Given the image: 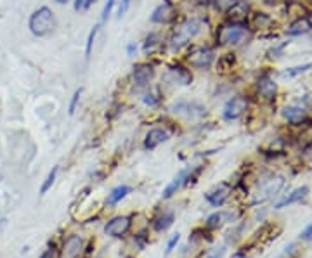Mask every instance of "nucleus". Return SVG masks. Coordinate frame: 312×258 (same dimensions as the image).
Segmentation results:
<instances>
[{"mask_svg": "<svg viewBox=\"0 0 312 258\" xmlns=\"http://www.w3.org/2000/svg\"><path fill=\"white\" fill-rule=\"evenodd\" d=\"M201 30H203L201 19H196V18L187 19V21H184L174 31V35H172V38H170V49L174 50V52H179V50L184 49L193 38H196L198 35L201 33Z\"/></svg>", "mask_w": 312, "mask_h": 258, "instance_id": "obj_1", "label": "nucleus"}, {"mask_svg": "<svg viewBox=\"0 0 312 258\" xmlns=\"http://www.w3.org/2000/svg\"><path fill=\"white\" fill-rule=\"evenodd\" d=\"M28 28L35 37H47L56 28V16L49 7H38L37 11H33V14L30 16Z\"/></svg>", "mask_w": 312, "mask_h": 258, "instance_id": "obj_2", "label": "nucleus"}, {"mask_svg": "<svg viewBox=\"0 0 312 258\" xmlns=\"http://www.w3.org/2000/svg\"><path fill=\"white\" fill-rule=\"evenodd\" d=\"M248 37V30L245 23H232L229 21L227 25H222L217 30V42L218 45H238L245 42Z\"/></svg>", "mask_w": 312, "mask_h": 258, "instance_id": "obj_3", "label": "nucleus"}, {"mask_svg": "<svg viewBox=\"0 0 312 258\" xmlns=\"http://www.w3.org/2000/svg\"><path fill=\"white\" fill-rule=\"evenodd\" d=\"M213 59H215L213 50L208 49V47H201V45L191 47V50L187 52V56H186L187 64H189L191 68H196V69L210 68Z\"/></svg>", "mask_w": 312, "mask_h": 258, "instance_id": "obj_4", "label": "nucleus"}, {"mask_svg": "<svg viewBox=\"0 0 312 258\" xmlns=\"http://www.w3.org/2000/svg\"><path fill=\"white\" fill-rule=\"evenodd\" d=\"M170 111L186 120H200L206 115V109L203 104L196 103V101H184V99L172 104Z\"/></svg>", "mask_w": 312, "mask_h": 258, "instance_id": "obj_5", "label": "nucleus"}, {"mask_svg": "<svg viewBox=\"0 0 312 258\" xmlns=\"http://www.w3.org/2000/svg\"><path fill=\"white\" fill-rule=\"evenodd\" d=\"M247 109H248L247 97L234 96V97H231V99L227 101V103H225L224 111H222V116H224V120H227V122H232V120L240 118V116L243 115Z\"/></svg>", "mask_w": 312, "mask_h": 258, "instance_id": "obj_6", "label": "nucleus"}, {"mask_svg": "<svg viewBox=\"0 0 312 258\" xmlns=\"http://www.w3.org/2000/svg\"><path fill=\"white\" fill-rule=\"evenodd\" d=\"M175 18H177V14H175V6L172 4V0H163L151 14V23H154V25H170Z\"/></svg>", "mask_w": 312, "mask_h": 258, "instance_id": "obj_7", "label": "nucleus"}, {"mask_svg": "<svg viewBox=\"0 0 312 258\" xmlns=\"http://www.w3.org/2000/svg\"><path fill=\"white\" fill-rule=\"evenodd\" d=\"M154 78V66L149 62H139L132 68V81L135 87H146Z\"/></svg>", "mask_w": 312, "mask_h": 258, "instance_id": "obj_8", "label": "nucleus"}, {"mask_svg": "<svg viewBox=\"0 0 312 258\" xmlns=\"http://www.w3.org/2000/svg\"><path fill=\"white\" fill-rule=\"evenodd\" d=\"M130 225H132V218L122 215V217L111 218V220L106 224V227H104V232H106L108 236H111V237H122L123 234L128 232Z\"/></svg>", "mask_w": 312, "mask_h": 258, "instance_id": "obj_9", "label": "nucleus"}, {"mask_svg": "<svg viewBox=\"0 0 312 258\" xmlns=\"http://www.w3.org/2000/svg\"><path fill=\"white\" fill-rule=\"evenodd\" d=\"M82 249H84V239L76 234H73L62 244L61 258H78L82 255Z\"/></svg>", "mask_w": 312, "mask_h": 258, "instance_id": "obj_10", "label": "nucleus"}, {"mask_svg": "<svg viewBox=\"0 0 312 258\" xmlns=\"http://www.w3.org/2000/svg\"><path fill=\"white\" fill-rule=\"evenodd\" d=\"M169 139H170L169 130H165V128H151V130L147 132L146 139H144V147L153 151L160 146V144L167 142Z\"/></svg>", "mask_w": 312, "mask_h": 258, "instance_id": "obj_11", "label": "nucleus"}, {"mask_svg": "<svg viewBox=\"0 0 312 258\" xmlns=\"http://www.w3.org/2000/svg\"><path fill=\"white\" fill-rule=\"evenodd\" d=\"M250 13V2L248 0H236L227 9L229 21L232 23H243Z\"/></svg>", "mask_w": 312, "mask_h": 258, "instance_id": "obj_12", "label": "nucleus"}, {"mask_svg": "<svg viewBox=\"0 0 312 258\" xmlns=\"http://www.w3.org/2000/svg\"><path fill=\"white\" fill-rule=\"evenodd\" d=\"M189 175H191V170L189 168H184V170H181L177 175H175V179L172 181L169 186L165 187V191H163V199H169L172 198L174 194H177V191L181 189L184 184L189 181Z\"/></svg>", "mask_w": 312, "mask_h": 258, "instance_id": "obj_13", "label": "nucleus"}, {"mask_svg": "<svg viewBox=\"0 0 312 258\" xmlns=\"http://www.w3.org/2000/svg\"><path fill=\"white\" fill-rule=\"evenodd\" d=\"M257 92L259 96L265 101H272L278 94V85H276L274 80H271L269 76H262L257 83Z\"/></svg>", "mask_w": 312, "mask_h": 258, "instance_id": "obj_14", "label": "nucleus"}, {"mask_svg": "<svg viewBox=\"0 0 312 258\" xmlns=\"http://www.w3.org/2000/svg\"><path fill=\"white\" fill-rule=\"evenodd\" d=\"M169 73L172 75V78H174L175 83H179V85H191V81H193L191 71L182 64H172Z\"/></svg>", "mask_w": 312, "mask_h": 258, "instance_id": "obj_15", "label": "nucleus"}, {"mask_svg": "<svg viewBox=\"0 0 312 258\" xmlns=\"http://www.w3.org/2000/svg\"><path fill=\"white\" fill-rule=\"evenodd\" d=\"M283 118L293 125H298L307 120V113H305V109L300 106H288L283 109Z\"/></svg>", "mask_w": 312, "mask_h": 258, "instance_id": "obj_16", "label": "nucleus"}, {"mask_svg": "<svg viewBox=\"0 0 312 258\" xmlns=\"http://www.w3.org/2000/svg\"><path fill=\"white\" fill-rule=\"evenodd\" d=\"M312 30V23L309 21L307 18H302L300 16L296 21H293L290 25V28H288L286 33L291 35V37H296V35H303V33H309V31Z\"/></svg>", "mask_w": 312, "mask_h": 258, "instance_id": "obj_17", "label": "nucleus"}, {"mask_svg": "<svg viewBox=\"0 0 312 258\" xmlns=\"http://www.w3.org/2000/svg\"><path fill=\"white\" fill-rule=\"evenodd\" d=\"M227 196H229V189L225 186H220L218 189H215V191H212V193L206 194L205 198H206V201H208L212 206H222L225 199H227Z\"/></svg>", "mask_w": 312, "mask_h": 258, "instance_id": "obj_18", "label": "nucleus"}, {"mask_svg": "<svg viewBox=\"0 0 312 258\" xmlns=\"http://www.w3.org/2000/svg\"><path fill=\"white\" fill-rule=\"evenodd\" d=\"M309 194V187H298V189H295L293 193L290 194V196H286L284 199H281V201L276 205V208H283V206H286V205H293V203H298V201H302L303 198Z\"/></svg>", "mask_w": 312, "mask_h": 258, "instance_id": "obj_19", "label": "nucleus"}, {"mask_svg": "<svg viewBox=\"0 0 312 258\" xmlns=\"http://www.w3.org/2000/svg\"><path fill=\"white\" fill-rule=\"evenodd\" d=\"M272 23H274V19L265 13H255L252 18V25L255 30H267L272 26Z\"/></svg>", "mask_w": 312, "mask_h": 258, "instance_id": "obj_20", "label": "nucleus"}, {"mask_svg": "<svg viewBox=\"0 0 312 258\" xmlns=\"http://www.w3.org/2000/svg\"><path fill=\"white\" fill-rule=\"evenodd\" d=\"M130 187L128 186H118L115 187V189L111 191V194H109L108 198V205H116V203H120L123 198H127V194H130Z\"/></svg>", "mask_w": 312, "mask_h": 258, "instance_id": "obj_21", "label": "nucleus"}, {"mask_svg": "<svg viewBox=\"0 0 312 258\" xmlns=\"http://www.w3.org/2000/svg\"><path fill=\"white\" fill-rule=\"evenodd\" d=\"M172 224H174V213H172V212L163 213L162 217H160L158 220L154 222V229L158 230V232H162V230H167V229H169Z\"/></svg>", "mask_w": 312, "mask_h": 258, "instance_id": "obj_22", "label": "nucleus"}, {"mask_svg": "<svg viewBox=\"0 0 312 258\" xmlns=\"http://www.w3.org/2000/svg\"><path fill=\"white\" fill-rule=\"evenodd\" d=\"M99 28H101L99 25H94L91 33H89V37H87V45H85V57H87V59L91 57V54H92V47H94V42H96L97 33H99Z\"/></svg>", "mask_w": 312, "mask_h": 258, "instance_id": "obj_23", "label": "nucleus"}, {"mask_svg": "<svg viewBox=\"0 0 312 258\" xmlns=\"http://www.w3.org/2000/svg\"><path fill=\"white\" fill-rule=\"evenodd\" d=\"M224 218H225V213H213V215H210L208 220H206V227H208V229L220 227V225L224 224Z\"/></svg>", "mask_w": 312, "mask_h": 258, "instance_id": "obj_24", "label": "nucleus"}, {"mask_svg": "<svg viewBox=\"0 0 312 258\" xmlns=\"http://www.w3.org/2000/svg\"><path fill=\"white\" fill-rule=\"evenodd\" d=\"M57 170H59V168H57V166H54L52 170L49 171V175H47V179H45L44 186H42V189H40V194H45L47 191H49L50 187H52V184H54V181H56V177H57Z\"/></svg>", "mask_w": 312, "mask_h": 258, "instance_id": "obj_25", "label": "nucleus"}, {"mask_svg": "<svg viewBox=\"0 0 312 258\" xmlns=\"http://www.w3.org/2000/svg\"><path fill=\"white\" fill-rule=\"evenodd\" d=\"M312 68V62H309V64H303V66H296V68H290L286 69V71H283V78H293L296 75H300V73L307 71V69Z\"/></svg>", "mask_w": 312, "mask_h": 258, "instance_id": "obj_26", "label": "nucleus"}, {"mask_svg": "<svg viewBox=\"0 0 312 258\" xmlns=\"http://www.w3.org/2000/svg\"><path fill=\"white\" fill-rule=\"evenodd\" d=\"M217 66L220 69H232V66H234V54H224V56L218 59Z\"/></svg>", "mask_w": 312, "mask_h": 258, "instance_id": "obj_27", "label": "nucleus"}, {"mask_svg": "<svg viewBox=\"0 0 312 258\" xmlns=\"http://www.w3.org/2000/svg\"><path fill=\"white\" fill-rule=\"evenodd\" d=\"M82 94H84V89H76L75 94H73V97H71V103H69V115H75V111H76V108H78V103H80V97H82Z\"/></svg>", "mask_w": 312, "mask_h": 258, "instance_id": "obj_28", "label": "nucleus"}, {"mask_svg": "<svg viewBox=\"0 0 312 258\" xmlns=\"http://www.w3.org/2000/svg\"><path fill=\"white\" fill-rule=\"evenodd\" d=\"M118 2V0H106V4H104L103 7V13H101V23H106L109 14H111L113 7H115V4Z\"/></svg>", "mask_w": 312, "mask_h": 258, "instance_id": "obj_29", "label": "nucleus"}, {"mask_svg": "<svg viewBox=\"0 0 312 258\" xmlns=\"http://www.w3.org/2000/svg\"><path fill=\"white\" fill-rule=\"evenodd\" d=\"M142 103L146 104V106H149V108H154V106H158L160 104V97H156L154 94H146V96L142 97Z\"/></svg>", "mask_w": 312, "mask_h": 258, "instance_id": "obj_30", "label": "nucleus"}, {"mask_svg": "<svg viewBox=\"0 0 312 258\" xmlns=\"http://www.w3.org/2000/svg\"><path fill=\"white\" fill-rule=\"evenodd\" d=\"M130 4H132V0H120V6H118V18H123L125 14H127V11H128V7H130Z\"/></svg>", "mask_w": 312, "mask_h": 258, "instance_id": "obj_31", "label": "nucleus"}, {"mask_svg": "<svg viewBox=\"0 0 312 258\" xmlns=\"http://www.w3.org/2000/svg\"><path fill=\"white\" fill-rule=\"evenodd\" d=\"M179 239H181V236L179 234H174V236L170 237V241H169V244H167V253H170L172 249L175 248V244L179 243Z\"/></svg>", "mask_w": 312, "mask_h": 258, "instance_id": "obj_32", "label": "nucleus"}, {"mask_svg": "<svg viewBox=\"0 0 312 258\" xmlns=\"http://www.w3.org/2000/svg\"><path fill=\"white\" fill-rule=\"evenodd\" d=\"M135 54H137V44H135V42H130V44L127 45V56L134 57Z\"/></svg>", "mask_w": 312, "mask_h": 258, "instance_id": "obj_33", "label": "nucleus"}, {"mask_svg": "<svg viewBox=\"0 0 312 258\" xmlns=\"http://www.w3.org/2000/svg\"><path fill=\"white\" fill-rule=\"evenodd\" d=\"M302 239H303V241H310V239H312V224L302 232Z\"/></svg>", "mask_w": 312, "mask_h": 258, "instance_id": "obj_34", "label": "nucleus"}, {"mask_svg": "<svg viewBox=\"0 0 312 258\" xmlns=\"http://www.w3.org/2000/svg\"><path fill=\"white\" fill-rule=\"evenodd\" d=\"M40 258H56V249H54V246L52 248H49V249H45L44 255H42Z\"/></svg>", "mask_w": 312, "mask_h": 258, "instance_id": "obj_35", "label": "nucleus"}, {"mask_svg": "<svg viewBox=\"0 0 312 258\" xmlns=\"http://www.w3.org/2000/svg\"><path fill=\"white\" fill-rule=\"evenodd\" d=\"M73 7H75L76 13H82L84 11V0H75V4H73Z\"/></svg>", "mask_w": 312, "mask_h": 258, "instance_id": "obj_36", "label": "nucleus"}, {"mask_svg": "<svg viewBox=\"0 0 312 258\" xmlns=\"http://www.w3.org/2000/svg\"><path fill=\"white\" fill-rule=\"evenodd\" d=\"M222 256H224V248L217 249V251H213L212 255H208L206 258H222Z\"/></svg>", "mask_w": 312, "mask_h": 258, "instance_id": "obj_37", "label": "nucleus"}, {"mask_svg": "<svg viewBox=\"0 0 312 258\" xmlns=\"http://www.w3.org/2000/svg\"><path fill=\"white\" fill-rule=\"evenodd\" d=\"M96 2L97 0H84V11H89Z\"/></svg>", "mask_w": 312, "mask_h": 258, "instance_id": "obj_38", "label": "nucleus"}, {"mask_svg": "<svg viewBox=\"0 0 312 258\" xmlns=\"http://www.w3.org/2000/svg\"><path fill=\"white\" fill-rule=\"evenodd\" d=\"M56 4H59V6H64V4H68L69 0H54Z\"/></svg>", "mask_w": 312, "mask_h": 258, "instance_id": "obj_39", "label": "nucleus"}]
</instances>
